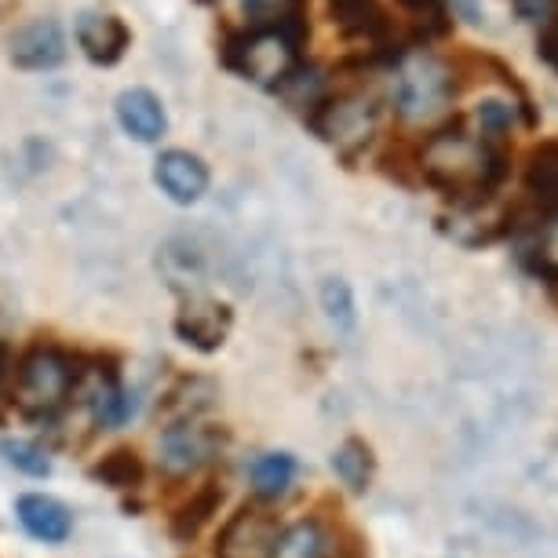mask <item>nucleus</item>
Instances as JSON below:
<instances>
[{"mask_svg":"<svg viewBox=\"0 0 558 558\" xmlns=\"http://www.w3.org/2000/svg\"><path fill=\"white\" fill-rule=\"evenodd\" d=\"M219 446H223V435L216 427H205L197 420H175L157 441V460L168 475H194L216 457Z\"/></svg>","mask_w":558,"mask_h":558,"instance_id":"obj_5","label":"nucleus"},{"mask_svg":"<svg viewBox=\"0 0 558 558\" xmlns=\"http://www.w3.org/2000/svg\"><path fill=\"white\" fill-rule=\"evenodd\" d=\"M278 533L281 530H278V522H274V514L259 508H245L227 522L216 551L219 558H270Z\"/></svg>","mask_w":558,"mask_h":558,"instance_id":"obj_6","label":"nucleus"},{"mask_svg":"<svg viewBox=\"0 0 558 558\" xmlns=\"http://www.w3.org/2000/svg\"><path fill=\"white\" fill-rule=\"evenodd\" d=\"M96 475L102 482H110V486H118V489L135 486V482H140V460H135L132 452H113V457H107L99 463Z\"/></svg>","mask_w":558,"mask_h":558,"instance_id":"obj_21","label":"nucleus"},{"mask_svg":"<svg viewBox=\"0 0 558 558\" xmlns=\"http://www.w3.org/2000/svg\"><path fill=\"white\" fill-rule=\"evenodd\" d=\"M15 514L23 522V530L34 541L45 544H66L73 533V514L62 500L45 497V493H23L15 504Z\"/></svg>","mask_w":558,"mask_h":558,"instance_id":"obj_10","label":"nucleus"},{"mask_svg":"<svg viewBox=\"0 0 558 558\" xmlns=\"http://www.w3.org/2000/svg\"><path fill=\"white\" fill-rule=\"evenodd\" d=\"M0 452H4V460L12 463L15 471H23L29 478H45L51 475V460L48 452L34 446V441H23V438H4L0 441Z\"/></svg>","mask_w":558,"mask_h":558,"instance_id":"obj_18","label":"nucleus"},{"mask_svg":"<svg viewBox=\"0 0 558 558\" xmlns=\"http://www.w3.org/2000/svg\"><path fill=\"white\" fill-rule=\"evenodd\" d=\"M322 311H325V318H329L336 329H343V332H351L354 329V322H357V314H354V292L347 281L340 278H329L322 286Z\"/></svg>","mask_w":558,"mask_h":558,"instance_id":"obj_17","label":"nucleus"},{"mask_svg":"<svg viewBox=\"0 0 558 558\" xmlns=\"http://www.w3.org/2000/svg\"><path fill=\"white\" fill-rule=\"evenodd\" d=\"M475 121L482 129V140L486 143H504V135L511 132L514 124V107L504 99H482L475 110Z\"/></svg>","mask_w":558,"mask_h":558,"instance_id":"obj_19","label":"nucleus"},{"mask_svg":"<svg viewBox=\"0 0 558 558\" xmlns=\"http://www.w3.org/2000/svg\"><path fill=\"white\" fill-rule=\"evenodd\" d=\"M536 56L558 73V15L547 19V23L541 26V34H536Z\"/></svg>","mask_w":558,"mask_h":558,"instance_id":"obj_23","label":"nucleus"},{"mask_svg":"<svg viewBox=\"0 0 558 558\" xmlns=\"http://www.w3.org/2000/svg\"><path fill=\"white\" fill-rule=\"evenodd\" d=\"M77 45L96 66H113L124 59V51L132 45V29L124 26L121 15L110 12H88L77 19Z\"/></svg>","mask_w":558,"mask_h":558,"instance_id":"obj_9","label":"nucleus"},{"mask_svg":"<svg viewBox=\"0 0 558 558\" xmlns=\"http://www.w3.org/2000/svg\"><path fill=\"white\" fill-rule=\"evenodd\" d=\"M227 325H230V311L219 307L216 300H191L186 303V311L179 314L175 329L183 336L186 343H194L197 351H216L219 343H223L227 336Z\"/></svg>","mask_w":558,"mask_h":558,"instance_id":"obj_12","label":"nucleus"},{"mask_svg":"<svg viewBox=\"0 0 558 558\" xmlns=\"http://www.w3.org/2000/svg\"><path fill=\"white\" fill-rule=\"evenodd\" d=\"M446 4H449L452 19L463 15L468 23H482V8L475 4V0H446Z\"/></svg>","mask_w":558,"mask_h":558,"instance_id":"obj_25","label":"nucleus"},{"mask_svg":"<svg viewBox=\"0 0 558 558\" xmlns=\"http://www.w3.org/2000/svg\"><path fill=\"white\" fill-rule=\"evenodd\" d=\"M118 124L132 140L157 143L168 132V113L150 88H129L118 96Z\"/></svg>","mask_w":558,"mask_h":558,"instance_id":"obj_11","label":"nucleus"},{"mask_svg":"<svg viewBox=\"0 0 558 558\" xmlns=\"http://www.w3.org/2000/svg\"><path fill=\"white\" fill-rule=\"evenodd\" d=\"M219 62L241 77L256 81L259 88L281 92L292 73L303 66V56L274 26L223 29L219 37Z\"/></svg>","mask_w":558,"mask_h":558,"instance_id":"obj_1","label":"nucleus"},{"mask_svg":"<svg viewBox=\"0 0 558 558\" xmlns=\"http://www.w3.org/2000/svg\"><path fill=\"white\" fill-rule=\"evenodd\" d=\"M514 15L525 19V23H547V19L558 15V0H511Z\"/></svg>","mask_w":558,"mask_h":558,"instance_id":"obj_24","label":"nucleus"},{"mask_svg":"<svg viewBox=\"0 0 558 558\" xmlns=\"http://www.w3.org/2000/svg\"><path fill=\"white\" fill-rule=\"evenodd\" d=\"M8 48H12V62L19 70H56L66 59V37L56 19H34V23L19 26Z\"/></svg>","mask_w":558,"mask_h":558,"instance_id":"obj_7","label":"nucleus"},{"mask_svg":"<svg viewBox=\"0 0 558 558\" xmlns=\"http://www.w3.org/2000/svg\"><path fill=\"white\" fill-rule=\"evenodd\" d=\"M536 270L544 278L558 281V213L555 216H544L541 227H536Z\"/></svg>","mask_w":558,"mask_h":558,"instance_id":"obj_20","label":"nucleus"},{"mask_svg":"<svg viewBox=\"0 0 558 558\" xmlns=\"http://www.w3.org/2000/svg\"><path fill=\"white\" fill-rule=\"evenodd\" d=\"M73 387H77V368H73L70 357L56 351V347H37V351H29L23 357V365H19L15 395L26 413H37V416L56 413L59 405H66Z\"/></svg>","mask_w":558,"mask_h":558,"instance_id":"obj_3","label":"nucleus"},{"mask_svg":"<svg viewBox=\"0 0 558 558\" xmlns=\"http://www.w3.org/2000/svg\"><path fill=\"white\" fill-rule=\"evenodd\" d=\"M219 500H223V497H219L216 489H208L205 497L194 504V508H186V511H183V519L175 522V533H179V536H194V533H197V525H202V522L208 519V514L216 511V504H219Z\"/></svg>","mask_w":558,"mask_h":558,"instance_id":"obj_22","label":"nucleus"},{"mask_svg":"<svg viewBox=\"0 0 558 558\" xmlns=\"http://www.w3.org/2000/svg\"><path fill=\"white\" fill-rule=\"evenodd\" d=\"M457 92L460 81L452 66L438 59H413L402 62V73H398L395 107L405 121H430L457 99Z\"/></svg>","mask_w":558,"mask_h":558,"instance_id":"obj_4","label":"nucleus"},{"mask_svg":"<svg viewBox=\"0 0 558 558\" xmlns=\"http://www.w3.org/2000/svg\"><path fill=\"white\" fill-rule=\"evenodd\" d=\"M197 4H216V0H197Z\"/></svg>","mask_w":558,"mask_h":558,"instance_id":"obj_26","label":"nucleus"},{"mask_svg":"<svg viewBox=\"0 0 558 558\" xmlns=\"http://www.w3.org/2000/svg\"><path fill=\"white\" fill-rule=\"evenodd\" d=\"M329 555H332V536L325 533V525L314 519H300L278 533L270 558H329Z\"/></svg>","mask_w":558,"mask_h":558,"instance_id":"obj_14","label":"nucleus"},{"mask_svg":"<svg viewBox=\"0 0 558 558\" xmlns=\"http://www.w3.org/2000/svg\"><path fill=\"white\" fill-rule=\"evenodd\" d=\"M154 183L168 194V202L194 205L208 191V168L191 150H165L154 161Z\"/></svg>","mask_w":558,"mask_h":558,"instance_id":"obj_8","label":"nucleus"},{"mask_svg":"<svg viewBox=\"0 0 558 558\" xmlns=\"http://www.w3.org/2000/svg\"><path fill=\"white\" fill-rule=\"evenodd\" d=\"M332 471L351 493H362L368 489V478H373V452H368L365 441L347 438L343 446L332 452Z\"/></svg>","mask_w":558,"mask_h":558,"instance_id":"obj_16","label":"nucleus"},{"mask_svg":"<svg viewBox=\"0 0 558 558\" xmlns=\"http://www.w3.org/2000/svg\"><path fill=\"white\" fill-rule=\"evenodd\" d=\"M307 124L351 161V157H357L368 143H373L376 124H380V99L365 96V92H336V96H322L307 110Z\"/></svg>","mask_w":558,"mask_h":558,"instance_id":"obj_2","label":"nucleus"},{"mask_svg":"<svg viewBox=\"0 0 558 558\" xmlns=\"http://www.w3.org/2000/svg\"><path fill=\"white\" fill-rule=\"evenodd\" d=\"M84 402H88L92 420H96L99 427H124L135 416V398L124 391L113 373H99L96 384L84 395Z\"/></svg>","mask_w":558,"mask_h":558,"instance_id":"obj_13","label":"nucleus"},{"mask_svg":"<svg viewBox=\"0 0 558 558\" xmlns=\"http://www.w3.org/2000/svg\"><path fill=\"white\" fill-rule=\"evenodd\" d=\"M248 478L259 497H286L292 478H296V460L289 452H263V457L252 460Z\"/></svg>","mask_w":558,"mask_h":558,"instance_id":"obj_15","label":"nucleus"}]
</instances>
